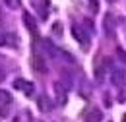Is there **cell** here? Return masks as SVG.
Listing matches in <instances>:
<instances>
[{
	"mask_svg": "<svg viewBox=\"0 0 126 122\" xmlns=\"http://www.w3.org/2000/svg\"><path fill=\"white\" fill-rule=\"evenodd\" d=\"M72 35H74V39L78 41L79 45L83 46V50H87V48H89V35H87V31L83 29V27L74 25V27H72Z\"/></svg>",
	"mask_w": 126,
	"mask_h": 122,
	"instance_id": "obj_1",
	"label": "cell"
},
{
	"mask_svg": "<svg viewBox=\"0 0 126 122\" xmlns=\"http://www.w3.org/2000/svg\"><path fill=\"white\" fill-rule=\"evenodd\" d=\"M31 68H33V72H37V74H47L48 72L47 60L41 54H33L31 56Z\"/></svg>",
	"mask_w": 126,
	"mask_h": 122,
	"instance_id": "obj_2",
	"label": "cell"
},
{
	"mask_svg": "<svg viewBox=\"0 0 126 122\" xmlns=\"http://www.w3.org/2000/svg\"><path fill=\"white\" fill-rule=\"evenodd\" d=\"M0 45H2V46H10V48H17L19 39H17L16 33L6 31V33H0Z\"/></svg>",
	"mask_w": 126,
	"mask_h": 122,
	"instance_id": "obj_3",
	"label": "cell"
},
{
	"mask_svg": "<svg viewBox=\"0 0 126 122\" xmlns=\"http://www.w3.org/2000/svg\"><path fill=\"white\" fill-rule=\"evenodd\" d=\"M14 87H16L17 91L25 93L27 97H31L33 93H35V85H33V83H29V81H25V79H21V77L14 79Z\"/></svg>",
	"mask_w": 126,
	"mask_h": 122,
	"instance_id": "obj_4",
	"label": "cell"
},
{
	"mask_svg": "<svg viewBox=\"0 0 126 122\" xmlns=\"http://www.w3.org/2000/svg\"><path fill=\"white\" fill-rule=\"evenodd\" d=\"M110 83L114 87H124L126 85V72L124 70H114L110 74Z\"/></svg>",
	"mask_w": 126,
	"mask_h": 122,
	"instance_id": "obj_5",
	"label": "cell"
},
{
	"mask_svg": "<svg viewBox=\"0 0 126 122\" xmlns=\"http://www.w3.org/2000/svg\"><path fill=\"white\" fill-rule=\"evenodd\" d=\"M37 107L41 108L43 112H48V110L54 108V103L48 99V95H39V97H37Z\"/></svg>",
	"mask_w": 126,
	"mask_h": 122,
	"instance_id": "obj_6",
	"label": "cell"
},
{
	"mask_svg": "<svg viewBox=\"0 0 126 122\" xmlns=\"http://www.w3.org/2000/svg\"><path fill=\"white\" fill-rule=\"evenodd\" d=\"M109 62H110V60H107V58H105L103 62H99V64H97V66L93 68V74H95V77H97L99 81H101V79H105L107 68H109Z\"/></svg>",
	"mask_w": 126,
	"mask_h": 122,
	"instance_id": "obj_7",
	"label": "cell"
},
{
	"mask_svg": "<svg viewBox=\"0 0 126 122\" xmlns=\"http://www.w3.org/2000/svg\"><path fill=\"white\" fill-rule=\"evenodd\" d=\"M23 23H25V27L31 31L33 35H37V23H35V19H33V15L29 12H23Z\"/></svg>",
	"mask_w": 126,
	"mask_h": 122,
	"instance_id": "obj_8",
	"label": "cell"
},
{
	"mask_svg": "<svg viewBox=\"0 0 126 122\" xmlns=\"http://www.w3.org/2000/svg\"><path fill=\"white\" fill-rule=\"evenodd\" d=\"M54 91H56V103L64 105L66 103V89L62 87V83H54Z\"/></svg>",
	"mask_w": 126,
	"mask_h": 122,
	"instance_id": "obj_9",
	"label": "cell"
},
{
	"mask_svg": "<svg viewBox=\"0 0 126 122\" xmlns=\"http://www.w3.org/2000/svg\"><path fill=\"white\" fill-rule=\"evenodd\" d=\"M101 118H103V112L99 108H91L85 114V122H101Z\"/></svg>",
	"mask_w": 126,
	"mask_h": 122,
	"instance_id": "obj_10",
	"label": "cell"
},
{
	"mask_svg": "<svg viewBox=\"0 0 126 122\" xmlns=\"http://www.w3.org/2000/svg\"><path fill=\"white\" fill-rule=\"evenodd\" d=\"M0 103H4V105H10V103H12V95H10V91L0 89Z\"/></svg>",
	"mask_w": 126,
	"mask_h": 122,
	"instance_id": "obj_11",
	"label": "cell"
},
{
	"mask_svg": "<svg viewBox=\"0 0 126 122\" xmlns=\"http://www.w3.org/2000/svg\"><path fill=\"white\" fill-rule=\"evenodd\" d=\"M105 29H107V33H112V29H114V19L110 14H107V17H105Z\"/></svg>",
	"mask_w": 126,
	"mask_h": 122,
	"instance_id": "obj_12",
	"label": "cell"
},
{
	"mask_svg": "<svg viewBox=\"0 0 126 122\" xmlns=\"http://www.w3.org/2000/svg\"><path fill=\"white\" fill-rule=\"evenodd\" d=\"M116 58L122 62V64H126V50L122 46H116Z\"/></svg>",
	"mask_w": 126,
	"mask_h": 122,
	"instance_id": "obj_13",
	"label": "cell"
},
{
	"mask_svg": "<svg viewBox=\"0 0 126 122\" xmlns=\"http://www.w3.org/2000/svg\"><path fill=\"white\" fill-rule=\"evenodd\" d=\"M39 14H41V17H43V19L47 17V0L39 4Z\"/></svg>",
	"mask_w": 126,
	"mask_h": 122,
	"instance_id": "obj_14",
	"label": "cell"
},
{
	"mask_svg": "<svg viewBox=\"0 0 126 122\" xmlns=\"http://www.w3.org/2000/svg\"><path fill=\"white\" fill-rule=\"evenodd\" d=\"M4 4H6L10 10H16L17 6H19V0H4Z\"/></svg>",
	"mask_w": 126,
	"mask_h": 122,
	"instance_id": "obj_15",
	"label": "cell"
},
{
	"mask_svg": "<svg viewBox=\"0 0 126 122\" xmlns=\"http://www.w3.org/2000/svg\"><path fill=\"white\" fill-rule=\"evenodd\" d=\"M83 25L89 29V33H91V31H95V25H93V21H91L89 17H85V19H83Z\"/></svg>",
	"mask_w": 126,
	"mask_h": 122,
	"instance_id": "obj_16",
	"label": "cell"
},
{
	"mask_svg": "<svg viewBox=\"0 0 126 122\" xmlns=\"http://www.w3.org/2000/svg\"><path fill=\"white\" fill-rule=\"evenodd\" d=\"M89 10L91 12H99V0H89Z\"/></svg>",
	"mask_w": 126,
	"mask_h": 122,
	"instance_id": "obj_17",
	"label": "cell"
},
{
	"mask_svg": "<svg viewBox=\"0 0 126 122\" xmlns=\"http://www.w3.org/2000/svg\"><path fill=\"white\" fill-rule=\"evenodd\" d=\"M4 79H6V70L0 66V81H4Z\"/></svg>",
	"mask_w": 126,
	"mask_h": 122,
	"instance_id": "obj_18",
	"label": "cell"
},
{
	"mask_svg": "<svg viewBox=\"0 0 126 122\" xmlns=\"http://www.w3.org/2000/svg\"><path fill=\"white\" fill-rule=\"evenodd\" d=\"M54 33L60 35V23H54Z\"/></svg>",
	"mask_w": 126,
	"mask_h": 122,
	"instance_id": "obj_19",
	"label": "cell"
},
{
	"mask_svg": "<svg viewBox=\"0 0 126 122\" xmlns=\"http://www.w3.org/2000/svg\"><path fill=\"white\" fill-rule=\"evenodd\" d=\"M107 2H109V4H112V2H118V0H107Z\"/></svg>",
	"mask_w": 126,
	"mask_h": 122,
	"instance_id": "obj_20",
	"label": "cell"
},
{
	"mask_svg": "<svg viewBox=\"0 0 126 122\" xmlns=\"http://www.w3.org/2000/svg\"><path fill=\"white\" fill-rule=\"evenodd\" d=\"M124 122H126V114H124Z\"/></svg>",
	"mask_w": 126,
	"mask_h": 122,
	"instance_id": "obj_21",
	"label": "cell"
}]
</instances>
